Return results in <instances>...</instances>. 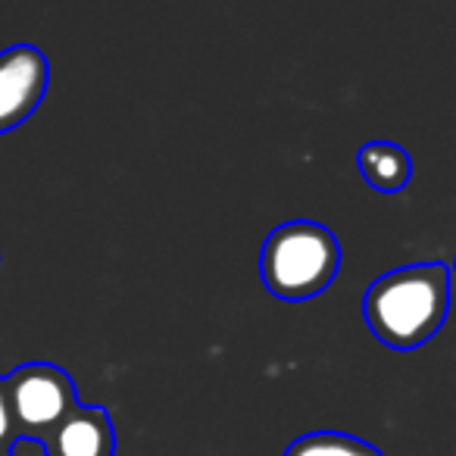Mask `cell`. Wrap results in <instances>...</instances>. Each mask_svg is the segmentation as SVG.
Segmentation results:
<instances>
[{"label":"cell","mask_w":456,"mask_h":456,"mask_svg":"<svg viewBox=\"0 0 456 456\" xmlns=\"http://www.w3.org/2000/svg\"><path fill=\"white\" fill-rule=\"evenodd\" d=\"M453 273H456V256H453Z\"/></svg>","instance_id":"10"},{"label":"cell","mask_w":456,"mask_h":456,"mask_svg":"<svg viewBox=\"0 0 456 456\" xmlns=\"http://www.w3.org/2000/svg\"><path fill=\"white\" fill-rule=\"evenodd\" d=\"M360 175L366 178L369 188L381 194H397L412 178V157L394 141H369L356 153Z\"/></svg>","instance_id":"6"},{"label":"cell","mask_w":456,"mask_h":456,"mask_svg":"<svg viewBox=\"0 0 456 456\" xmlns=\"http://www.w3.org/2000/svg\"><path fill=\"white\" fill-rule=\"evenodd\" d=\"M10 456H51L45 447V441H35V437H16Z\"/></svg>","instance_id":"9"},{"label":"cell","mask_w":456,"mask_h":456,"mask_svg":"<svg viewBox=\"0 0 456 456\" xmlns=\"http://www.w3.org/2000/svg\"><path fill=\"white\" fill-rule=\"evenodd\" d=\"M20 437L47 441L51 431L78 406V387L66 369L53 362H22L7 375Z\"/></svg>","instance_id":"3"},{"label":"cell","mask_w":456,"mask_h":456,"mask_svg":"<svg viewBox=\"0 0 456 456\" xmlns=\"http://www.w3.org/2000/svg\"><path fill=\"white\" fill-rule=\"evenodd\" d=\"M338 269H341V241L322 222H281L263 241V285L285 304H304L322 294L335 281Z\"/></svg>","instance_id":"2"},{"label":"cell","mask_w":456,"mask_h":456,"mask_svg":"<svg viewBox=\"0 0 456 456\" xmlns=\"http://www.w3.org/2000/svg\"><path fill=\"white\" fill-rule=\"evenodd\" d=\"M4 456H10V453H4Z\"/></svg>","instance_id":"11"},{"label":"cell","mask_w":456,"mask_h":456,"mask_svg":"<svg viewBox=\"0 0 456 456\" xmlns=\"http://www.w3.org/2000/svg\"><path fill=\"white\" fill-rule=\"evenodd\" d=\"M285 456H385L375 444L344 431H310L288 444Z\"/></svg>","instance_id":"7"},{"label":"cell","mask_w":456,"mask_h":456,"mask_svg":"<svg viewBox=\"0 0 456 456\" xmlns=\"http://www.w3.org/2000/svg\"><path fill=\"white\" fill-rule=\"evenodd\" d=\"M0 456H4V453H0Z\"/></svg>","instance_id":"12"},{"label":"cell","mask_w":456,"mask_h":456,"mask_svg":"<svg viewBox=\"0 0 456 456\" xmlns=\"http://www.w3.org/2000/svg\"><path fill=\"white\" fill-rule=\"evenodd\" d=\"M16 437H20V431H16L13 406H10L7 375H0V453H10Z\"/></svg>","instance_id":"8"},{"label":"cell","mask_w":456,"mask_h":456,"mask_svg":"<svg viewBox=\"0 0 456 456\" xmlns=\"http://www.w3.org/2000/svg\"><path fill=\"white\" fill-rule=\"evenodd\" d=\"M51 85V63L35 45H13L0 53V134L20 128L41 107Z\"/></svg>","instance_id":"4"},{"label":"cell","mask_w":456,"mask_h":456,"mask_svg":"<svg viewBox=\"0 0 456 456\" xmlns=\"http://www.w3.org/2000/svg\"><path fill=\"white\" fill-rule=\"evenodd\" d=\"M450 313L447 263H410L379 275L362 294V319L385 347L410 354L444 329Z\"/></svg>","instance_id":"1"},{"label":"cell","mask_w":456,"mask_h":456,"mask_svg":"<svg viewBox=\"0 0 456 456\" xmlns=\"http://www.w3.org/2000/svg\"><path fill=\"white\" fill-rule=\"evenodd\" d=\"M51 456H113L116 428L103 406L78 403L45 441Z\"/></svg>","instance_id":"5"}]
</instances>
